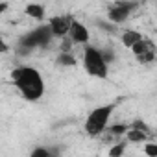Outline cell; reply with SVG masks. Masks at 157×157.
Segmentation results:
<instances>
[{"instance_id": "cell-1", "label": "cell", "mask_w": 157, "mask_h": 157, "mask_svg": "<svg viewBox=\"0 0 157 157\" xmlns=\"http://www.w3.org/2000/svg\"><path fill=\"white\" fill-rule=\"evenodd\" d=\"M11 78H13V85L19 89L24 100L37 102L44 94V80L37 68L28 67V65L17 67L11 72Z\"/></svg>"}, {"instance_id": "cell-2", "label": "cell", "mask_w": 157, "mask_h": 157, "mask_svg": "<svg viewBox=\"0 0 157 157\" xmlns=\"http://www.w3.org/2000/svg\"><path fill=\"white\" fill-rule=\"evenodd\" d=\"M117 109V102L113 104H105V105H100L96 109H93L83 124L85 128V133L89 137H98L102 135L105 129H107V124H109V118L113 115V111Z\"/></svg>"}, {"instance_id": "cell-3", "label": "cell", "mask_w": 157, "mask_h": 157, "mask_svg": "<svg viewBox=\"0 0 157 157\" xmlns=\"http://www.w3.org/2000/svg\"><path fill=\"white\" fill-rule=\"evenodd\" d=\"M83 68L89 76L98 80H107V61L104 57V52L96 46L85 44L83 48Z\"/></svg>"}, {"instance_id": "cell-4", "label": "cell", "mask_w": 157, "mask_h": 157, "mask_svg": "<svg viewBox=\"0 0 157 157\" xmlns=\"http://www.w3.org/2000/svg\"><path fill=\"white\" fill-rule=\"evenodd\" d=\"M54 39V32L50 28V24H41L37 26L35 30H32L30 33H26L21 41H19V46L22 48V52H30L33 48H43V46H48Z\"/></svg>"}, {"instance_id": "cell-5", "label": "cell", "mask_w": 157, "mask_h": 157, "mask_svg": "<svg viewBox=\"0 0 157 157\" xmlns=\"http://www.w3.org/2000/svg\"><path fill=\"white\" fill-rule=\"evenodd\" d=\"M131 50H133V56L137 57V61L142 63V65L153 63L155 57H157V46H155V43L150 41V39H144V37H142Z\"/></svg>"}, {"instance_id": "cell-6", "label": "cell", "mask_w": 157, "mask_h": 157, "mask_svg": "<svg viewBox=\"0 0 157 157\" xmlns=\"http://www.w3.org/2000/svg\"><path fill=\"white\" fill-rule=\"evenodd\" d=\"M137 8V2H131V0H120V2L113 4L107 11V19L113 24H120L124 21H128V17L131 15V11Z\"/></svg>"}, {"instance_id": "cell-7", "label": "cell", "mask_w": 157, "mask_h": 157, "mask_svg": "<svg viewBox=\"0 0 157 157\" xmlns=\"http://www.w3.org/2000/svg\"><path fill=\"white\" fill-rule=\"evenodd\" d=\"M72 22H74L72 15H57V17H52L48 21V24H50V28L54 32V37H65V35H68Z\"/></svg>"}, {"instance_id": "cell-8", "label": "cell", "mask_w": 157, "mask_h": 157, "mask_svg": "<svg viewBox=\"0 0 157 157\" xmlns=\"http://www.w3.org/2000/svg\"><path fill=\"white\" fill-rule=\"evenodd\" d=\"M68 37L76 44H87L89 43V30L85 28V24H82L80 21L74 19V22L70 26V32H68Z\"/></svg>"}, {"instance_id": "cell-9", "label": "cell", "mask_w": 157, "mask_h": 157, "mask_svg": "<svg viewBox=\"0 0 157 157\" xmlns=\"http://www.w3.org/2000/svg\"><path fill=\"white\" fill-rule=\"evenodd\" d=\"M142 39V35L139 33V32H135V30H128V32H124L122 33V44L126 46V48H133L139 41Z\"/></svg>"}, {"instance_id": "cell-10", "label": "cell", "mask_w": 157, "mask_h": 157, "mask_svg": "<svg viewBox=\"0 0 157 157\" xmlns=\"http://www.w3.org/2000/svg\"><path fill=\"white\" fill-rule=\"evenodd\" d=\"M126 137H128V140L129 142H142V140H146L148 139V131H144V129H139V128H129L128 131H126Z\"/></svg>"}, {"instance_id": "cell-11", "label": "cell", "mask_w": 157, "mask_h": 157, "mask_svg": "<svg viewBox=\"0 0 157 157\" xmlns=\"http://www.w3.org/2000/svg\"><path fill=\"white\" fill-rule=\"evenodd\" d=\"M24 13H26L28 17L35 19V21H43V19H44V8H43L41 4H28L26 10H24Z\"/></svg>"}, {"instance_id": "cell-12", "label": "cell", "mask_w": 157, "mask_h": 157, "mask_svg": "<svg viewBox=\"0 0 157 157\" xmlns=\"http://www.w3.org/2000/svg\"><path fill=\"white\" fill-rule=\"evenodd\" d=\"M57 63L63 65V67H74L76 65V57L70 52H61L59 57H57Z\"/></svg>"}, {"instance_id": "cell-13", "label": "cell", "mask_w": 157, "mask_h": 157, "mask_svg": "<svg viewBox=\"0 0 157 157\" xmlns=\"http://www.w3.org/2000/svg\"><path fill=\"white\" fill-rule=\"evenodd\" d=\"M128 129H129V128H128V126H124V124H115L113 128H109V131H111L113 135H118V137H120V135H126V131H128Z\"/></svg>"}, {"instance_id": "cell-14", "label": "cell", "mask_w": 157, "mask_h": 157, "mask_svg": "<svg viewBox=\"0 0 157 157\" xmlns=\"http://www.w3.org/2000/svg\"><path fill=\"white\" fill-rule=\"evenodd\" d=\"M126 150V142H120V144H115L111 150H109V155L111 157H117V155H122Z\"/></svg>"}, {"instance_id": "cell-15", "label": "cell", "mask_w": 157, "mask_h": 157, "mask_svg": "<svg viewBox=\"0 0 157 157\" xmlns=\"http://www.w3.org/2000/svg\"><path fill=\"white\" fill-rule=\"evenodd\" d=\"M144 153H146L148 157H157V144L148 142V144L144 146Z\"/></svg>"}, {"instance_id": "cell-16", "label": "cell", "mask_w": 157, "mask_h": 157, "mask_svg": "<svg viewBox=\"0 0 157 157\" xmlns=\"http://www.w3.org/2000/svg\"><path fill=\"white\" fill-rule=\"evenodd\" d=\"M50 155H52V151L46 148H37L32 151V157H50Z\"/></svg>"}, {"instance_id": "cell-17", "label": "cell", "mask_w": 157, "mask_h": 157, "mask_svg": "<svg viewBox=\"0 0 157 157\" xmlns=\"http://www.w3.org/2000/svg\"><path fill=\"white\" fill-rule=\"evenodd\" d=\"M6 10H8V2H2V4H0V11H2V13H4Z\"/></svg>"}]
</instances>
